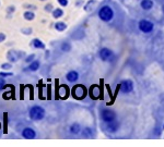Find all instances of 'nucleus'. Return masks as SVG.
<instances>
[{
  "label": "nucleus",
  "mask_w": 164,
  "mask_h": 147,
  "mask_svg": "<svg viewBox=\"0 0 164 147\" xmlns=\"http://www.w3.org/2000/svg\"><path fill=\"white\" fill-rule=\"evenodd\" d=\"M69 131L70 133H72V134H78V133H80V131H81V126H80L79 123H72L69 128Z\"/></svg>",
  "instance_id": "a211bd4d"
},
{
  "label": "nucleus",
  "mask_w": 164,
  "mask_h": 147,
  "mask_svg": "<svg viewBox=\"0 0 164 147\" xmlns=\"http://www.w3.org/2000/svg\"><path fill=\"white\" fill-rule=\"evenodd\" d=\"M0 129H1V123H0Z\"/></svg>",
  "instance_id": "4c0bfd02"
},
{
  "label": "nucleus",
  "mask_w": 164,
  "mask_h": 147,
  "mask_svg": "<svg viewBox=\"0 0 164 147\" xmlns=\"http://www.w3.org/2000/svg\"><path fill=\"white\" fill-rule=\"evenodd\" d=\"M14 11H15L14 6H9L8 8H7V12H8V14H11V13H13Z\"/></svg>",
  "instance_id": "7c9ffc66"
},
{
  "label": "nucleus",
  "mask_w": 164,
  "mask_h": 147,
  "mask_svg": "<svg viewBox=\"0 0 164 147\" xmlns=\"http://www.w3.org/2000/svg\"><path fill=\"white\" fill-rule=\"evenodd\" d=\"M119 90L123 94H128L131 93L134 90V83L131 80H124V81L120 82V86H119Z\"/></svg>",
  "instance_id": "423d86ee"
},
{
  "label": "nucleus",
  "mask_w": 164,
  "mask_h": 147,
  "mask_svg": "<svg viewBox=\"0 0 164 147\" xmlns=\"http://www.w3.org/2000/svg\"><path fill=\"white\" fill-rule=\"evenodd\" d=\"M54 27H55V30H56V31H58V32H64V31H66V30H67L68 25L66 24V23H65V22H61V21H59V22H57V23H55Z\"/></svg>",
  "instance_id": "dca6fc26"
},
{
  "label": "nucleus",
  "mask_w": 164,
  "mask_h": 147,
  "mask_svg": "<svg viewBox=\"0 0 164 147\" xmlns=\"http://www.w3.org/2000/svg\"><path fill=\"white\" fill-rule=\"evenodd\" d=\"M2 98L3 99H11L13 98L14 99V87L11 85V90H7L5 93L2 94Z\"/></svg>",
  "instance_id": "f3484780"
},
{
  "label": "nucleus",
  "mask_w": 164,
  "mask_h": 147,
  "mask_svg": "<svg viewBox=\"0 0 164 147\" xmlns=\"http://www.w3.org/2000/svg\"><path fill=\"white\" fill-rule=\"evenodd\" d=\"M81 3H83V1H82V0H78V1H77V7H80V4H81Z\"/></svg>",
  "instance_id": "f704fd0d"
},
{
  "label": "nucleus",
  "mask_w": 164,
  "mask_h": 147,
  "mask_svg": "<svg viewBox=\"0 0 164 147\" xmlns=\"http://www.w3.org/2000/svg\"><path fill=\"white\" fill-rule=\"evenodd\" d=\"M59 94H60V96L62 97V98H67L68 94H69V92H68V87L62 85V86H61L60 92H59Z\"/></svg>",
  "instance_id": "5701e85b"
},
{
  "label": "nucleus",
  "mask_w": 164,
  "mask_h": 147,
  "mask_svg": "<svg viewBox=\"0 0 164 147\" xmlns=\"http://www.w3.org/2000/svg\"><path fill=\"white\" fill-rule=\"evenodd\" d=\"M153 1L152 0H141V2H140V7L142 8L143 10H146V11H149L153 8Z\"/></svg>",
  "instance_id": "ddd939ff"
},
{
  "label": "nucleus",
  "mask_w": 164,
  "mask_h": 147,
  "mask_svg": "<svg viewBox=\"0 0 164 147\" xmlns=\"http://www.w3.org/2000/svg\"><path fill=\"white\" fill-rule=\"evenodd\" d=\"M82 135L87 138H90L92 136H94V133H93V130L91 128H84L83 131H82Z\"/></svg>",
  "instance_id": "412c9836"
},
{
  "label": "nucleus",
  "mask_w": 164,
  "mask_h": 147,
  "mask_svg": "<svg viewBox=\"0 0 164 147\" xmlns=\"http://www.w3.org/2000/svg\"><path fill=\"white\" fill-rule=\"evenodd\" d=\"M138 28L140 30V32H142L144 34L151 33L153 28H154V24L152 23L149 20H140L139 23H138Z\"/></svg>",
  "instance_id": "7ed1b4c3"
},
{
  "label": "nucleus",
  "mask_w": 164,
  "mask_h": 147,
  "mask_svg": "<svg viewBox=\"0 0 164 147\" xmlns=\"http://www.w3.org/2000/svg\"><path fill=\"white\" fill-rule=\"evenodd\" d=\"M6 87H7V83L6 81H5V78H1V76H0V92L5 90Z\"/></svg>",
  "instance_id": "a878e982"
},
{
  "label": "nucleus",
  "mask_w": 164,
  "mask_h": 147,
  "mask_svg": "<svg viewBox=\"0 0 164 147\" xmlns=\"http://www.w3.org/2000/svg\"><path fill=\"white\" fill-rule=\"evenodd\" d=\"M35 57H36V56H35V54H29V56H26V57H25L24 61H25V62H26V63H31V62H32V61H34V59H35Z\"/></svg>",
  "instance_id": "393cba45"
},
{
  "label": "nucleus",
  "mask_w": 164,
  "mask_h": 147,
  "mask_svg": "<svg viewBox=\"0 0 164 147\" xmlns=\"http://www.w3.org/2000/svg\"><path fill=\"white\" fill-rule=\"evenodd\" d=\"M31 46L36 49H42V50H44V49L46 48L45 44H44L40 38H34L33 40L31 42Z\"/></svg>",
  "instance_id": "f8f14e48"
},
{
  "label": "nucleus",
  "mask_w": 164,
  "mask_h": 147,
  "mask_svg": "<svg viewBox=\"0 0 164 147\" xmlns=\"http://www.w3.org/2000/svg\"><path fill=\"white\" fill-rule=\"evenodd\" d=\"M40 66H41L40 61L34 60V61H32L31 63H29L27 70H29V71H31V72H35V71H37V70L40 69Z\"/></svg>",
  "instance_id": "2eb2a0df"
},
{
  "label": "nucleus",
  "mask_w": 164,
  "mask_h": 147,
  "mask_svg": "<svg viewBox=\"0 0 164 147\" xmlns=\"http://www.w3.org/2000/svg\"><path fill=\"white\" fill-rule=\"evenodd\" d=\"M21 32L24 35H30V34H32V32H33V30L31 28V27H27V28H22Z\"/></svg>",
  "instance_id": "bb28decb"
},
{
  "label": "nucleus",
  "mask_w": 164,
  "mask_h": 147,
  "mask_svg": "<svg viewBox=\"0 0 164 147\" xmlns=\"http://www.w3.org/2000/svg\"><path fill=\"white\" fill-rule=\"evenodd\" d=\"M29 117L31 118V120L34 121L43 120L45 117V109L41 106H33L29 111Z\"/></svg>",
  "instance_id": "f257e3e1"
},
{
  "label": "nucleus",
  "mask_w": 164,
  "mask_h": 147,
  "mask_svg": "<svg viewBox=\"0 0 164 147\" xmlns=\"http://www.w3.org/2000/svg\"><path fill=\"white\" fill-rule=\"evenodd\" d=\"M13 73L12 72H0V76L1 78H8V76H12Z\"/></svg>",
  "instance_id": "c756f323"
},
{
  "label": "nucleus",
  "mask_w": 164,
  "mask_h": 147,
  "mask_svg": "<svg viewBox=\"0 0 164 147\" xmlns=\"http://www.w3.org/2000/svg\"><path fill=\"white\" fill-rule=\"evenodd\" d=\"M7 59H8V60H9V62H11V63L17 62V61L20 59V56H19V51L13 50V49L9 50L8 52H7Z\"/></svg>",
  "instance_id": "1a4fd4ad"
},
{
  "label": "nucleus",
  "mask_w": 164,
  "mask_h": 147,
  "mask_svg": "<svg viewBox=\"0 0 164 147\" xmlns=\"http://www.w3.org/2000/svg\"><path fill=\"white\" fill-rule=\"evenodd\" d=\"M71 48H72V46H71V44H70L69 42H64L60 45V49L64 51V52H69V51L71 50Z\"/></svg>",
  "instance_id": "4be33fe9"
},
{
  "label": "nucleus",
  "mask_w": 164,
  "mask_h": 147,
  "mask_svg": "<svg viewBox=\"0 0 164 147\" xmlns=\"http://www.w3.org/2000/svg\"><path fill=\"white\" fill-rule=\"evenodd\" d=\"M64 10L60 9V8H57V9H54L52 12V15L54 19H60L61 16H64Z\"/></svg>",
  "instance_id": "6ab92c4d"
},
{
  "label": "nucleus",
  "mask_w": 164,
  "mask_h": 147,
  "mask_svg": "<svg viewBox=\"0 0 164 147\" xmlns=\"http://www.w3.org/2000/svg\"><path fill=\"white\" fill-rule=\"evenodd\" d=\"M40 1H46V0H40Z\"/></svg>",
  "instance_id": "e433bc0d"
},
{
  "label": "nucleus",
  "mask_w": 164,
  "mask_h": 147,
  "mask_svg": "<svg viewBox=\"0 0 164 147\" xmlns=\"http://www.w3.org/2000/svg\"><path fill=\"white\" fill-rule=\"evenodd\" d=\"M22 136L26 140H33V138L36 137V132L32 128H25L22 131Z\"/></svg>",
  "instance_id": "6e6552de"
},
{
  "label": "nucleus",
  "mask_w": 164,
  "mask_h": 147,
  "mask_svg": "<svg viewBox=\"0 0 164 147\" xmlns=\"http://www.w3.org/2000/svg\"><path fill=\"white\" fill-rule=\"evenodd\" d=\"M66 78H67V81L69 83H76L79 80V73L77 71H69L66 74Z\"/></svg>",
  "instance_id": "9d476101"
},
{
  "label": "nucleus",
  "mask_w": 164,
  "mask_h": 147,
  "mask_svg": "<svg viewBox=\"0 0 164 147\" xmlns=\"http://www.w3.org/2000/svg\"><path fill=\"white\" fill-rule=\"evenodd\" d=\"M7 116H8V114H7V113H3V118L6 119V121H5V129H3V131H5V133H7Z\"/></svg>",
  "instance_id": "473e14b6"
},
{
  "label": "nucleus",
  "mask_w": 164,
  "mask_h": 147,
  "mask_svg": "<svg viewBox=\"0 0 164 147\" xmlns=\"http://www.w3.org/2000/svg\"><path fill=\"white\" fill-rule=\"evenodd\" d=\"M44 10H45L46 12H53V10H54V8H53V4H52V3H48V4H46V6L44 7Z\"/></svg>",
  "instance_id": "cd10ccee"
},
{
  "label": "nucleus",
  "mask_w": 164,
  "mask_h": 147,
  "mask_svg": "<svg viewBox=\"0 0 164 147\" xmlns=\"http://www.w3.org/2000/svg\"><path fill=\"white\" fill-rule=\"evenodd\" d=\"M0 68H1L2 70H5V71H7V70H10L11 68H12V64H11V62L2 63V64L0 66Z\"/></svg>",
  "instance_id": "b1692460"
},
{
  "label": "nucleus",
  "mask_w": 164,
  "mask_h": 147,
  "mask_svg": "<svg viewBox=\"0 0 164 147\" xmlns=\"http://www.w3.org/2000/svg\"><path fill=\"white\" fill-rule=\"evenodd\" d=\"M99 18L104 22H109L114 18V11L109 6H104L99 10Z\"/></svg>",
  "instance_id": "f03ea898"
},
{
  "label": "nucleus",
  "mask_w": 164,
  "mask_h": 147,
  "mask_svg": "<svg viewBox=\"0 0 164 147\" xmlns=\"http://www.w3.org/2000/svg\"><path fill=\"white\" fill-rule=\"evenodd\" d=\"M57 2L60 4V7H67L69 1L68 0H57Z\"/></svg>",
  "instance_id": "c85d7f7f"
},
{
  "label": "nucleus",
  "mask_w": 164,
  "mask_h": 147,
  "mask_svg": "<svg viewBox=\"0 0 164 147\" xmlns=\"http://www.w3.org/2000/svg\"><path fill=\"white\" fill-rule=\"evenodd\" d=\"M23 18L26 20V21H33L34 19H35V13L33 11H31V10H27L23 13Z\"/></svg>",
  "instance_id": "aec40b11"
},
{
  "label": "nucleus",
  "mask_w": 164,
  "mask_h": 147,
  "mask_svg": "<svg viewBox=\"0 0 164 147\" xmlns=\"http://www.w3.org/2000/svg\"><path fill=\"white\" fill-rule=\"evenodd\" d=\"M101 118L104 122H112V121L116 120V112L111 109H103L101 111Z\"/></svg>",
  "instance_id": "39448f33"
},
{
  "label": "nucleus",
  "mask_w": 164,
  "mask_h": 147,
  "mask_svg": "<svg viewBox=\"0 0 164 147\" xmlns=\"http://www.w3.org/2000/svg\"><path fill=\"white\" fill-rule=\"evenodd\" d=\"M24 8H26V9H29V8H32V9H36V7L33 6V4H32V6H30V4H26Z\"/></svg>",
  "instance_id": "72a5a7b5"
},
{
  "label": "nucleus",
  "mask_w": 164,
  "mask_h": 147,
  "mask_svg": "<svg viewBox=\"0 0 164 147\" xmlns=\"http://www.w3.org/2000/svg\"><path fill=\"white\" fill-rule=\"evenodd\" d=\"M85 96H87V88H85L83 85L81 84L76 85V86L72 88L73 98L78 99V100H81V99H84Z\"/></svg>",
  "instance_id": "20e7f679"
},
{
  "label": "nucleus",
  "mask_w": 164,
  "mask_h": 147,
  "mask_svg": "<svg viewBox=\"0 0 164 147\" xmlns=\"http://www.w3.org/2000/svg\"><path fill=\"white\" fill-rule=\"evenodd\" d=\"M107 131H108L109 133H115L118 131L119 129V123L117 122V121H112V122H108L107 123V126H106Z\"/></svg>",
  "instance_id": "9b49d317"
},
{
  "label": "nucleus",
  "mask_w": 164,
  "mask_h": 147,
  "mask_svg": "<svg viewBox=\"0 0 164 147\" xmlns=\"http://www.w3.org/2000/svg\"><path fill=\"white\" fill-rule=\"evenodd\" d=\"M100 94H101V90L99 88V86L94 85V86L91 87V90H90V96L92 97L93 99H97L100 97Z\"/></svg>",
  "instance_id": "4468645a"
},
{
  "label": "nucleus",
  "mask_w": 164,
  "mask_h": 147,
  "mask_svg": "<svg viewBox=\"0 0 164 147\" xmlns=\"http://www.w3.org/2000/svg\"><path fill=\"white\" fill-rule=\"evenodd\" d=\"M99 56L103 61H109L114 58V52L109 48H102L99 51Z\"/></svg>",
  "instance_id": "0eeeda50"
},
{
  "label": "nucleus",
  "mask_w": 164,
  "mask_h": 147,
  "mask_svg": "<svg viewBox=\"0 0 164 147\" xmlns=\"http://www.w3.org/2000/svg\"><path fill=\"white\" fill-rule=\"evenodd\" d=\"M6 38H7L6 34L2 33V32H0V44L5 42V40H6Z\"/></svg>",
  "instance_id": "2f4dec72"
},
{
  "label": "nucleus",
  "mask_w": 164,
  "mask_h": 147,
  "mask_svg": "<svg viewBox=\"0 0 164 147\" xmlns=\"http://www.w3.org/2000/svg\"><path fill=\"white\" fill-rule=\"evenodd\" d=\"M162 9H163V12H164V6H163V7H162Z\"/></svg>",
  "instance_id": "c9c22d12"
}]
</instances>
